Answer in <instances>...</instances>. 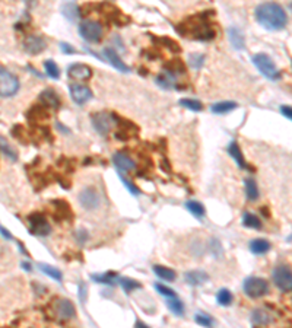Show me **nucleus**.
Segmentation results:
<instances>
[{"label": "nucleus", "mask_w": 292, "mask_h": 328, "mask_svg": "<svg viewBox=\"0 0 292 328\" xmlns=\"http://www.w3.org/2000/svg\"><path fill=\"white\" fill-rule=\"evenodd\" d=\"M257 22L269 31H281L288 24L285 9L278 3H262L256 7Z\"/></svg>", "instance_id": "obj_1"}, {"label": "nucleus", "mask_w": 292, "mask_h": 328, "mask_svg": "<svg viewBox=\"0 0 292 328\" xmlns=\"http://www.w3.org/2000/svg\"><path fill=\"white\" fill-rule=\"evenodd\" d=\"M228 153L235 159V162H237V165H238L239 168H242V169H248V166H247L245 161H244V156H242L241 149H239V146L237 145V142H234L233 140V142L230 143V146H228Z\"/></svg>", "instance_id": "obj_22"}, {"label": "nucleus", "mask_w": 292, "mask_h": 328, "mask_svg": "<svg viewBox=\"0 0 292 328\" xmlns=\"http://www.w3.org/2000/svg\"><path fill=\"white\" fill-rule=\"evenodd\" d=\"M79 34L85 41L98 43L103 37V28L97 21H83L79 25Z\"/></svg>", "instance_id": "obj_6"}, {"label": "nucleus", "mask_w": 292, "mask_h": 328, "mask_svg": "<svg viewBox=\"0 0 292 328\" xmlns=\"http://www.w3.org/2000/svg\"><path fill=\"white\" fill-rule=\"evenodd\" d=\"M242 225L245 227H250V229H260L262 227L260 219L257 218L256 215H253V213H244V216H242Z\"/></svg>", "instance_id": "obj_28"}, {"label": "nucleus", "mask_w": 292, "mask_h": 328, "mask_svg": "<svg viewBox=\"0 0 292 328\" xmlns=\"http://www.w3.org/2000/svg\"><path fill=\"white\" fill-rule=\"evenodd\" d=\"M272 248L270 242L266 241V239H262V238H257V239H253L250 242V251L256 255H262V254H266L269 252Z\"/></svg>", "instance_id": "obj_19"}, {"label": "nucleus", "mask_w": 292, "mask_h": 328, "mask_svg": "<svg viewBox=\"0 0 292 328\" xmlns=\"http://www.w3.org/2000/svg\"><path fill=\"white\" fill-rule=\"evenodd\" d=\"M291 7H292V4H291Z\"/></svg>", "instance_id": "obj_48"}, {"label": "nucleus", "mask_w": 292, "mask_h": 328, "mask_svg": "<svg viewBox=\"0 0 292 328\" xmlns=\"http://www.w3.org/2000/svg\"><path fill=\"white\" fill-rule=\"evenodd\" d=\"M245 194H247V199L250 202H256L259 199V188H257V184L253 178H248L245 181Z\"/></svg>", "instance_id": "obj_24"}, {"label": "nucleus", "mask_w": 292, "mask_h": 328, "mask_svg": "<svg viewBox=\"0 0 292 328\" xmlns=\"http://www.w3.org/2000/svg\"><path fill=\"white\" fill-rule=\"evenodd\" d=\"M228 38L233 44V47L235 50H244L245 47V41H244V35L242 32L238 29V28H230L228 29Z\"/></svg>", "instance_id": "obj_21"}, {"label": "nucleus", "mask_w": 292, "mask_h": 328, "mask_svg": "<svg viewBox=\"0 0 292 328\" xmlns=\"http://www.w3.org/2000/svg\"><path fill=\"white\" fill-rule=\"evenodd\" d=\"M63 15H64L69 21L75 22V21L79 18V9H78V6H76L75 3H66V4L63 6Z\"/></svg>", "instance_id": "obj_29"}, {"label": "nucleus", "mask_w": 292, "mask_h": 328, "mask_svg": "<svg viewBox=\"0 0 292 328\" xmlns=\"http://www.w3.org/2000/svg\"><path fill=\"white\" fill-rule=\"evenodd\" d=\"M22 267H24L27 272H31V264H28V263H22Z\"/></svg>", "instance_id": "obj_47"}, {"label": "nucleus", "mask_w": 292, "mask_h": 328, "mask_svg": "<svg viewBox=\"0 0 292 328\" xmlns=\"http://www.w3.org/2000/svg\"><path fill=\"white\" fill-rule=\"evenodd\" d=\"M104 55L107 57V60L110 61V64L114 66L117 70L124 72V73H129V72H130V67L120 58V55L117 54L113 49H106V50H104Z\"/></svg>", "instance_id": "obj_15"}, {"label": "nucleus", "mask_w": 292, "mask_h": 328, "mask_svg": "<svg viewBox=\"0 0 292 328\" xmlns=\"http://www.w3.org/2000/svg\"><path fill=\"white\" fill-rule=\"evenodd\" d=\"M121 181H123V182L126 184V187L129 188V191H130V193H133V194H139V191L136 190V187H134L133 184H130V182H129V181H127L126 178H124V177H121Z\"/></svg>", "instance_id": "obj_42"}, {"label": "nucleus", "mask_w": 292, "mask_h": 328, "mask_svg": "<svg viewBox=\"0 0 292 328\" xmlns=\"http://www.w3.org/2000/svg\"><path fill=\"white\" fill-rule=\"evenodd\" d=\"M79 203L80 206L85 209V210H97L100 207V203H101V197H100V193L97 191L95 187H86L83 188L80 193H79Z\"/></svg>", "instance_id": "obj_7"}, {"label": "nucleus", "mask_w": 292, "mask_h": 328, "mask_svg": "<svg viewBox=\"0 0 292 328\" xmlns=\"http://www.w3.org/2000/svg\"><path fill=\"white\" fill-rule=\"evenodd\" d=\"M38 267H40V270H41L43 273L47 274L49 277H52V278H54V280H57V281H61L63 276H61V272H60L58 269L52 267V266H49V264H40Z\"/></svg>", "instance_id": "obj_31"}, {"label": "nucleus", "mask_w": 292, "mask_h": 328, "mask_svg": "<svg viewBox=\"0 0 292 328\" xmlns=\"http://www.w3.org/2000/svg\"><path fill=\"white\" fill-rule=\"evenodd\" d=\"M251 321L256 326L265 327V326H269L272 323V315L265 309H254L251 312Z\"/></svg>", "instance_id": "obj_20"}, {"label": "nucleus", "mask_w": 292, "mask_h": 328, "mask_svg": "<svg viewBox=\"0 0 292 328\" xmlns=\"http://www.w3.org/2000/svg\"><path fill=\"white\" fill-rule=\"evenodd\" d=\"M46 47H47V41L38 35H29L24 41V49L29 54H40L46 50Z\"/></svg>", "instance_id": "obj_12"}, {"label": "nucleus", "mask_w": 292, "mask_h": 328, "mask_svg": "<svg viewBox=\"0 0 292 328\" xmlns=\"http://www.w3.org/2000/svg\"><path fill=\"white\" fill-rule=\"evenodd\" d=\"M113 162L117 166V169H120L121 172H129L134 169V162L126 153H121V152L113 156Z\"/></svg>", "instance_id": "obj_17"}, {"label": "nucleus", "mask_w": 292, "mask_h": 328, "mask_svg": "<svg viewBox=\"0 0 292 328\" xmlns=\"http://www.w3.org/2000/svg\"><path fill=\"white\" fill-rule=\"evenodd\" d=\"M92 278L97 281V283H104V284H114V280H116V274L107 273V274H94Z\"/></svg>", "instance_id": "obj_35"}, {"label": "nucleus", "mask_w": 292, "mask_h": 328, "mask_svg": "<svg viewBox=\"0 0 292 328\" xmlns=\"http://www.w3.org/2000/svg\"><path fill=\"white\" fill-rule=\"evenodd\" d=\"M180 105L181 107H186L187 109H191V111H202V104L199 102V101H196V100H188V98H186V100H180Z\"/></svg>", "instance_id": "obj_36"}, {"label": "nucleus", "mask_w": 292, "mask_h": 328, "mask_svg": "<svg viewBox=\"0 0 292 328\" xmlns=\"http://www.w3.org/2000/svg\"><path fill=\"white\" fill-rule=\"evenodd\" d=\"M60 47H61V50H63L64 53H69V54H73V53H75V50H72V47H70L69 44L61 43V44H60Z\"/></svg>", "instance_id": "obj_44"}, {"label": "nucleus", "mask_w": 292, "mask_h": 328, "mask_svg": "<svg viewBox=\"0 0 292 328\" xmlns=\"http://www.w3.org/2000/svg\"><path fill=\"white\" fill-rule=\"evenodd\" d=\"M196 323L199 326L205 328H212L213 327V320L209 317V315H203V314H197L196 315Z\"/></svg>", "instance_id": "obj_37"}, {"label": "nucleus", "mask_w": 292, "mask_h": 328, "mask_svg": "<svg viewBox=\"0 0 292 328\" xmlns=\"http://www.w3.org/2000/svg\"><path fill=\"white\" fill-rule=\"evenodd\" d=\"M0 232L3 233V236H4V238H7V239H12V235H10V232H9V230H4V229H3L1 226H0Z\"/></svg>", "instance_id": "obj_45"}, {"label": "nucleus", "mask_w": 292, "mask_h": 328, "mask_svg": "<svg viewBox=\"0 0 292 328\" xmlns=\"http://www.w3.org/2000/svg\"><path fill=\"white\" fill-rule=\"evenodd\" d=\"M281 112H282V115H285L287 118L292 120V107H290V105H282V107H281Z\"/></svg>", "instance_id": "obj_41"}, {"label": "nucleus", "mask_w": 292, "mask_h": 328, "mask_svg": "<svg viewBox=\"0 0 292 328\" xmlns=\"http://www.w3.org/2000/svg\"><path fill=\"white\" fill-rule=\"evenodd\" d=\"M178 32L183 35H187L188 38H196V40H202V41H211L216 35L215 29L212 28V25L208 24V21L203 15L190 18L187 22H184L181 25V28H178Z\"/></svg>", "instance_id": "obj_2"}, {"label": "nucleus", "mask_w": 292, "mask_h": 328, "mask_svg": "<svg viewBox=\"0 0 292 328\" xmlns=\"http://www.w3.org/2000/svg\"><path fill=\"white\" fill-rule=\"evenodd\" d=\"M237 108V104L233 101H222V102H218V104H213L212 105V112L215 114H227L230 111Z\"/></svg>", "instance_id": "obj_26"}, {"label": "nucleus", "mask_w": 292, "mask_h": 328, "mask_svg": "<svg viewBox=\"0 0 292 328\" xmlns=\"http://www.w3.org/2000/svg\"><path fill=\"white\" fill-rule=\"evenodd\" d=\"M134 328H149V327H148L146 324H143L142 321H137V323H136V326H134Z\"/></svg>", "instance_id": "obj_46"}, {"label": "nucleus", "mask_w": 292, "mask_h": 328, "mask_svg": "<svg viewBox=\"0 0 292 328\" xmlns=\"http://www.w3.org/2000/svg\"><path fill=\"white\" fill-rule=\"evenodd\" d=\"M157 83H158L161 88H164V89H173L175 86L174 75L165 70V72H162V73L157 77Z\"/></svg>", "instance_id": "obj_23"}, {"label": "nucleus", "mask_w": 292, "mask_h": 328, "mask_svg": "<svg viewBox=\"0 0 292 328\" xmlns=\"http://www.w3.org/2000/svg\"><path fill=\"white\" fill-rule=\"evenodd\" d=\"M253 63L254 66L259 69V72L266 76L267 79L270 80H278L281 77V73L276 67V64L273 63V60L269 57L267 54H263V53H259L253 57Z\"/></svg>", "instance_id": "obj_3"}, {"label": "nucleus", "mask_w": 292, "mask_h": 328, "mask_svg": "<svg viewBox=\"0 0 292 328\" xmlns=\"http://www.w3.org/2000/svg\"><path fill=\"white\" fill-rule=\"evenodd\" d=\"M273 281L284 292L292 290V270L288 266H278L273 270Z\"/></svg>", "instance_id": "obj_9"}, {"label": "nucleus", "mask_w": 292, "mask_h": 328, "mask_svg": "<svg viewBox=\"0 0 292 328\" xmlns=\"http://www.w3.org/2000/svg\"><path fill=\"white\" fill-rule=\"evenodd\" d=\"M92 123H94L95 130L100 134H103V136L108 134L110 130H111V127H113V118L107 112H98V114H95L92 117Z\"/></svg>", "instance_id": "obj_11"}, {"label": "nucleus", "mask_w": 292, "mask_h": 328, "mask_svg": "<svg viewBox=\"0 0 292 328\" xmlns=\"http://www.w3.org/2000/svg\"><path fill=\"white\" fill-rule=\"evenodd\" d=\"M216 302H218L221 306H228V305H231V302H233V293H231L228 289H221V290L216 293Z\"/></svg>", "instance_id": "obj_30"}, {"label": "nucleus", "mask_w": 292, "mask_h": 328, "mask_svg": "<svg viewBox=\"0 0 292 328\" xmlns=\"http://www.w3.org/2000/svg\"><path fill=\"white\" fill-rule=\"evenodd\" d=\"M40 101L44 107H49V108H57L60 105V98L53 89H46L44 92H41Z\"/></svg>", "instance_id": "obj_16"}, {"label": "nucleus", "mask_w": 292, "mask_h": 328, "mask_svg": "<svg viewBox=\"0 0 292 328\" xmlns=\"http://www.w3.org/2000/svg\"><path fill=\"white\" fill-rule=\"evenodd\" d=\"M53 308L60 320H70L76 314V309L69 299H56L53 303Z\"/></svg>", "instance_id": "obj_10"}, {"label": "nucleus", "mask_w": 292, "mask_h": 328, "mask_svg": "<svg viewBox=\"0 0 292 328\" xmlns=\"http://www.w3.org/2000/svg\"><path fill=\"white\" fill-rule=\"evenodd\" d=\"M19 91L18 77L9 70L0 67V98H10Z\"/></svg>", "instance_id": "obj_4"}, {"label": "nucleus", "mask_w": 292, "mask_h": 328, "mask_svg": "<svg viewBox=\"0 0 292 328\" xmlns=\"http://www.w3.org/2000/svg\"><path fill=\"white\" fill-rule=\"evenodd\" d=\"M186 207H187V210H188L193 216H196V218H202V216L205 215V207H203V204L199 203V202H196V200H190V202H187V203H186Z\"/></svg>", "instance_id": "obj_27"}, {"label": "nucleus", "mask_w": 292, "mask_h": 328, "mask_svg": "<svg viewBox=\"0 0 292 328\" xmlns=\"http://www.w3.org/2000/svg\"><path fill=\"white\" fill-rule=\"evenodd\" d=\"M29 223V232L35 236H47L52 232V226L47 222V219L38 213H34L28 218Z\"/></svg>", "instance_id": "obj_8"}, {"label": "nucleus", "mask_w": 292, "mask_h": 328, "mask_svg": "<svg viewBox=\"0 0 292 328\" xmlns=\"http://www.w3.org/2000/svg\"><path fill=\"white\" fill-rule=\"evenodd\" d=\"M244 292L250 298H262L269 292V284L262 277H248L244 281Z\"/></svg>", "instance_id": "obj_5"}, {"label": "nucleus", "mask_w": 292, "mask_h": 328, "mask_svg": "<svg viewBox=\"0 0 292 328\" xmlns=\"http://www.w3.org/2000/svg\"><path fill=\"white\" fill-rule=\"evenodd\" d=\"M208 280H209V276L202 270H191L186 273V281L191 286H200L206 283Z\"/></svg>", "instance_id": "obj_18"}, {"label": "nucleus", "mask_w": 292, "mask_h": 328, "mask_svg": "<svg viewBox=\"0 0 292 328\" xmlns=\"http://www.w3.org/2000/svg\"><path fill=\"white\" fill-rule=\"evenodd\" d=\"M78 239H79L80 242H85V239H88V232L83 230V229L78 230Z\"/></svg>", "instance_id": "obj_43"}, {"label": "nucleus", "mask_w": 292, "mask_h": 328, "mask_svg": "<svg viewBox=\"0 0 292 328\" xmlns=\"http://www.w3.org/2000/svg\"><path fill=\"white\" fill-rule=\"evenodd\" d=\"M120 284H121V287L124 289L126 293H130L134 289H140V283H137L136 280H132V278H121Z\"/></svg>", "instance_id": "obj_34"}, {"label": "nucleus", "mask_w": 292, "mask_h": 328, "mask_svg": "<svg viewBox=\"0 0 292 328\" xmlns=\"http://www.w3.org/2000/svg\"><path fill=\"white\" fill-rule=\"evenodd\" d=\"M168 308H170V311L175 314V315H183L184 314V305H183V302L181 301H178L177 298H170L168 299Z\"/></svg>", "instance_id": "obj_32"}, {"label": "nucleus", "mask_w": 292, "mask_h": 328, "mask_svg": "<svg viewBox=\"0 0 292 328\" xmlns=\"http://www.w3.org/2000/svg\"><path fill=\"white\" fill-rule=\"evenodd\" d=\"M155 289L158 290V293H161L165 298H177V293H175L174 290L167 287V286H164V284H155Z\"/></svg>", "instance_id": "obj_40"}, {"label": "nucleus", "mask_w": 292, "mask_h": 328, "mask_svg": "<svg viewBox=\"0 0 292 328\" xmlns=\"http://www.w3.org/2000/svg\"><path fill=\"white\" fill-rule=\"evenodd\" d=\"M44 67H46V72H47L49 77H52V79H58L60 77V70H58L57 64L54 61H52V60L46 61Z\"/></svg>", "instance_id": "obj_33"}, {"label": "nucleus", "mask_w": 292, "mask_h": 328, "mask_svg": "<svg viewBox=\"0 0 292 328\" xmlns=\"http://www.w3.org/2000/svg\"><path fill=\"white\" fill-rule=\"evenodd\" d=\"M203 61H205V55L202 54H190L188 57V63L193 69H200L203 66Z\"/></svg>", "instance_id": "obj_38"}, {"label": "nucleus", "mask_w": 292, "mask_h": 328, "mask_svg": "<svg viewBox=\"0 0 292 328\" xmlns=\"http://www.w3.org/2000/svg\"><path fill=\"white\" fill-rule=\"evenodd\" d=\"M70 95H72V100L76 104H85L92 98L91 89L88 86H83V85H72L70 86Z\"/></svg>", "instance_id": "obj_13"}, {"label": "nucleus", "mask_w": 292, "mask_h": 328, "mask_svg": "<svg viewBox=\"0 0 292 328\" xmlns=\"http://www.w3.org/2000/svg\"><path fill=\"white\" fill-rule=\"evenodd\" d=\"M69 76L75 80H86L91 77L92 75V70L89 66L86 64H82V63H76V64H72L67 70Z\"/></svg>", "instance_id": "obj_14"}, {"label": "nucleus", "mask_w": 292, "mask_h": 328, "mask_svg": "<svg viewBox=\"0 0 292 328\" xmlns=\"http://www.w3.org/2000/svg\"><path fill=\"white\" fill-rule=\"evenodd\" d=\"M154 273L157 274L159 278L167 280V281H173V280H175V277H177L174 270H171V269H168L165 266H155L154 267Z\"/></svg>", "instance_id": "obj_25"}, {"label": "nucleus", "mask_w": 292, "mask_h": 328, "mask_svg": "<svg viewBox=\"0 0 292 328\" xmlns=\"http://www.w3.org/2000/svg\"><path fill=\"white\" fill-rule=\"evenodd\" d=\"M167 72H170V73H183L184 72V66H183V63L180 61V60H177L175 58L174 61H171V63H168L167 64Z\"/></svg>", "instance_id": "obj_39"}]
</instances>
